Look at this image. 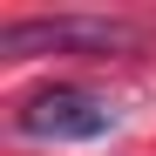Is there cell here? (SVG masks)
<instances>
[{"instance_id": "obj_2", "label": "cell", "mask_w": 156, "mask_h": 156, "mask_svg": "<svg viewBox=\"0 0 156 156\" xmlns=\"http://www.w3.org/2000/svg\"><path fill=\"white\" fill-rule=\"evenodd\" d=\"M20 136H48V143H95L115 129V102L95 95V88H75V82H48L34 95H20L14 109Z\"/></svg>"}, {"instance_id": "obj_1", "label": "cell", "mask_w": 156, "mask_h": 156, "mask_svg": "<svg viewBox=\"0 0 156 156\" xmlns=\"http://www.w3.org/2000/svg\"><path fill=\"white\" fill-rule=\"evenodd\" d=\"M136 27L109 14H20L0 27V55H122Z\"/></svg>"}]
</instances>
